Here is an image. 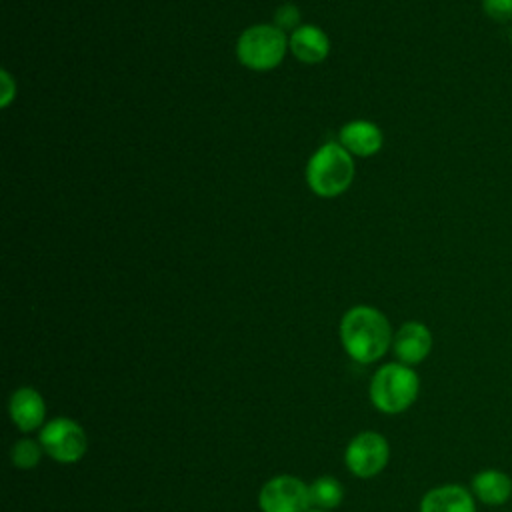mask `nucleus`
<instances>
[{
    "mask_svg": "<svg viewBox=\"0 0 512 512\" xmlns=\"http://www.w3.org/2000/svg\"><path fill=\"white\" fill-rule=\"evenodd\" d=\"M392 338L388 318L372 306H354L342 316V346L348 356L360 364H370L382 358Z\"/></svg>",
    "mask_w": 512,
    "mask_h": 512,
    "instance_id": "1",
    "label": "nucleus"
},
{
    "mask_svg": "<svg viewBox=\"0 0 512 512\" xmlns=\"http://www.w3.org/2000/svg\"><path fill=\"white\" fill-rule=\"evenodd\" d=\"M352 154L340 142H326L310 156L306 164V182L320 198L344 194L354 180Z\"/></svg>",
    "mask_w": 512,
    "mask_h": 512,
    "instance_id": "2",
    "label": "nucleus"
},
{
    "mask_svg": "<svg viewBox=\"0 0 512 512\" xmlns=\"http://www.w3.org/2000/svg\"><path fill=\"white\" fill-rule=\"evenodd\" d=\"M418 390V374L402 362L384 364L370 380V400L380 412L386 414L404 412L416 400Z\"/></svg>",
    "mask_w": 512,
    "mask_h": 512,
    "instance_id": "3",
    "label": "nucleus"
},
{
    "mask_svg": "<svg viewBox=\"0 0 512 512\" xmlns=\"http://www.w3.org/2000/svg\"><path fill=\"white\" fill-rule=\"evenodd\" d=\"M286 32L274 24H256L246 28L236 40V58L254 72L276 68L288 50Z\"/></svg>",
    "mask_w": 512,
    "mask_h": 512,
    "instance_id": "4",
    "label": "nucleus"
},
{
    "mask_svg": "<svg viewBox=\"0 0 512 512\" xmlns=\"http://www.w3.org/2000/svg\"><path fill=\"white\" fill-rule=\"evenodd\" d=\"M40 446L44 452L62 464L78 462L86 452V434L80 424L70 418H52L40 430Z\"/></svg>",
    "mask_w": 512,
    "mask_h": 512,
    "instance_id": "5",
    "label": "nucleus"
},
{
    "mask_svg": "<svg viewBox=\"0 0 512 512\" xmlns=\"http://www.w3.org/2000/svg\"><path fill=\"white\" fill-rule=\"evenodd\" d=\"M258 504L262 512H308L312 506L310 486L290 474L274 476L262 486Z\"/></svg>",
    "mask_w": 512,
    "mask_h": 512,
    "instance_id": "6",
    "label": "nucleus"
},
{
    "mask_svg": "<svg viewBox=\"0 0 512 512\" xmlns=\"http://www.w3.org/2000/svg\"><path fill=\"white\" fill-rule=\"evenodd\" d=\"M388 440L378 432H360L346 448V466L358 478H372L388 464Z\"/></svg>",
    "mask_w": 512,
    "mask_h": 512,
    "instance_id": "7",
    "label": "nucleus"
},
{
    "mask_svg": "<svg viewBox=\"0 0 512 512\" xmlns=\"http://www.w3.org/2000/svg\"><path fill=\"white\" fill-rule=\"evenodd\" d=\"M392 348H394L396 358L402 364H406V366L418 364L432 350V334H430L428 326L422 322H416V320L406 322L394 334Z\"/></svg>",
    "mask_w": 512,
    "mask_h": 512,
    "instance_id": "8",
    "label": "nucleus"
},
{
    "mask_svg": "<svg viewBox=\"0 0 512 512\" xmlns=\"http://www.w3.org/2000/svg\"><path fill=\"white\" fill-rule=\"evenodd\" d=\"M340 144L352 156H374L384 144L382 130L370 120H350L340 128Z\"/></svg>",
    "mask_w": 512,
    "mask_h": 512,
    "instance_id": "9",
    "label": "nucleus"
},
{
    "mask_svg": "<svg viewBox=\"0 0 512 512\" xmlns=\"http://www.w3.org/2000/svg\"><path fill=\"white\" fill-rule=\"evenodd\" d=\"M290 52L304 64H318L330 52V40L324 30L312 24H300L288 38Z\"/></svg>",
    "mask_w": 512,
    "mask_h": 512,
    "instance_id": "10",
    "label": "nucleus"
},
{
    "mask_svg": "<svg viewBox=\"0 0 512 512\" xmlns=\"http://www.w3.org/2000/svg\"><path fill=\"white\" fill-rule=\"evenodd\" d=\"M10 418L12 422L22 430V432H30L36 430L38 426H42L44 416H46V404L44 398L34 390V388H18L12 396H10Z\"/></svg>",
    "mask_w": 512,
    "mask_h": 512,
    "instance_id": "11",
    "label": "nucleus"
},
{
    "mask_svg": "<svg viewBox=\"0 0 512 512\" xmlns=\"http://www.w3.org/2000/svg\"><path fill=\"white\" fill-rule=\"evenodd\" d=\"M420 512H476V504L464 486L444 484L424 494Z\"/></svg>",
    "mask_w": 512,
    "mask_h": 512,
    "instance_id": "12",
    "label": "nucleus"
},
{
    "mask_svg": "<svg viewBox=\"0 0 512 512\" xmlns=\"http://www.w3.org/2000/svg\"><path fill=\"white\" fill-rule=\"evenodd\" d=\"M472 492L480 502L500 506L512 496V480L500 470H482L472 478Z\"/></svg>",
    "mask_w": 512,
    "mask_h": 512,
    "instance_id": "13",
    "label": "nucleus"
},
{
    "mask_svg": "<svg viewBox=\"0 0 512 512\" xmlns=\"http://www.w3.org/2000/svg\"><path fill=\"white\" fill-rule=\"evenodd\" d=\"M342 496H344V488L332 476H320L310 484V500L320 510L336 508L342 502Z\"/></svg>",
    "mask_w": 512,
    "mask_h": 512,
    "instance_id": "14",
    "label": "nucleus"
},
{
    "mask_svg": "<svg viewBox=\"0 0 512 512\" xmlns=\"http://www.w3.org/2000/svg\"><path fill=\"white\" fill-rule=\"evenodd\" d=\"M42 446H38L34 440L30 438H22L18 440L12 450H10V458H12V464L16 468H22V470H28V468H34L38 462H40V456H42Z\"/></svg>",
    "mask_w": 512,
    "mask_h": 512,
    "instance_id": "15",
    "label": "nucleus"
},
{
    "mask_svg": "<svg viewBox=\"0 0 512 512\" xmlns=\"http://www.w3.org/2000/svg\"><path fill=\"white\" fill-rule=\"evenodd\" d=\"M482 12L496 20V22H508L512 20V0H482Z\"/></svg>",
    "mask_w": 512,
    "mask_h": 512,
    "instance_id": "16",
    "label": "nucleus"
},
{
    "mask_svg": "<svg viewBox=\"0 0 512 512\" xmlns=\"http://www.w3.org/2000/svg\"><path fill=\"white\" fill-rule=\"evenodd\" d=\"M274 26H278L280 30H296L300 26V12L294 4H282L278 10H276V16H274Z\"/></svg>",
    "mask_w": 512,
    "mask_h": 512,
    "instance_id": "17",
    "label": "nucleus"
},
{
    "mask_svg": "<svg viewBox=\"0 0 512 512\" xmlns=\"http://www.w3.org/2000/svg\"><path fill=\"white\" fill-rule=\"evenodd\" d=\"M2 82H4V96H2V106H8L10 100H12V94H14V88H12V78L6 70H2Z\"/></svg>",
    "mask_w": 512,
    "mask_h": 512,
    "instance_id": "18",
    "label": "nucleus"
},
{
    "mask_svg": "<svg viewBox=\"0 0 512 512\" xmlns=\"http://www.w3.org/2000/svg\"><path fill=\"white\" fill-rule=\"evenodd\" d=\"M308 512H324V510H320V508H316V510H308Z\"/></svg>",
    "mask_w": 512,
    "mask_h": 512,
    "instance_id": "19",
    "label": "nucleus"
},
{
    "mask_svg": "<svg viewBox=\"0 0 512 512\" xmlns=\"http://www.w3.org/2000/svg\"><path fill=\"white\" fill-rule=\"evenodd\" d=\"M510 44H512V30H510Z\"/></svg>",
    "mask_w": 512,
    "mask_h": 512,
    "instance_id": "20",
    "label": "nucleus"
}]
</instances>
